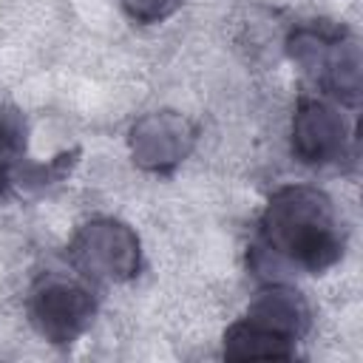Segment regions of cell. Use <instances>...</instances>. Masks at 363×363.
<instances>
[{
  "label": "cell",
  "mask_w": 363,
  "mask_h": 363,
  "mask_svg": "<svg viewBox=\"0 0 363 363\" xmlns=\"http://www.w3.org/2000/svg\"><path fill=\"white\" fill-rule=\"evenodd\" d=\"M346 119L323 99H303L292 116V153L298 162L323 167L335 164L346 153Z\"/></svg>",
  "instance_id": "8992f818"
},
{
  "label": "cell",
  "mask_w": 363,
  "mask_h": 363,
  "mask_svg": "<svg viewBox=\"0 0 363 363\" xmlns=\"http://www.w3.org/2000/svg\"><path fill=\"white\" fill-rule=\"evenodd\" d=\"M68 261L82 278L128 281L139 269V238L122 221L94 218L77 230Z\"/></svg>",
  "instance_id": "5b68a950"
},
{
  "label": "cell",
  "mask_w": 363,
  "mask_h": 363,
  "mask_svg": "<svg viewBox=\"0 0 363 363\" xmlns=\"http://www.w3.org/2000/svg\"><path fill=\"white\" fill-rule=\"evenodd\" d=\"M119 3H122V9L128 11L130 20L147 26V23H159L167 14H173L182 0H119Z\"/></svg>",
  "instance_id": "9c48e42d"
},
{
  "label": "cell",
  "mask_w": 363,
  "mask_h": 363,
  "mask_svg": "<svg viewBox=\"0 0 363 363\" xmlns=\"http://www.w3.org/2000/svg\"><path fill=\"white\" fill-rule=\"evenodd\" d=\"M23 153H26V125L17 113L0 111V196L17 187L23 179Z\"/></svg>",
  "instance_id": "ba28073f"
},
{
  "label": "cell",
  "mask_w": 363,
  "mask_h": 363,
  "mask_svg": "<svg viewBox=\"0 0 363 363\" xmlns=\"http://www.w3.org/2000/svg\"><path fill=\"white\" fill-rule=\"evenodd\" d=\"M289 57L335 99L357 105L360 99V51L357 40L335 23L301 26L289 37Z\"/></svg>",
  "instance_id": "3957f363"
},
{
  "label": "cell",
  "mask_w": 363,
  "mask_h": 363,
  "mask_svg": "<svg viewBox=\"0 0 363 363\" xmlns=\"http://www.w3.org/2000/svg\"><path fill=\"white\" fill-rule=\"evenodd\" d=\"M346 247L343 221L332 199L309 184H286L272 193L252 247V267L323 272L340 261Z\"/></svg>",
  "instance_id": "6da1fadb"
},
{
  "label": "cell",
  "mask_w": 363,
  "mask_h": 363,
  "mask_svg": "<svg viewBox=\"0 0 363 363\" xmlns=\"http://www.w3.org/2000/svg\"><path fill=\"white\" fill-rule=\"evenodd\" d=\"M196 139L193 125L173 111H156L142 116L130 128L133 162L153 173H170L190 153Z\"/></svg>",
  "instance_id": "52a82bcc"
},
{
  "label": "cell",
  "mask_w": 363,
  "mask_h": 363,
  "mask_svg": "<svg viewBox=\"0 0 363 363\" xmlns=\"http://www.w3.org/2000/svg\"><path fill=\"white\" fill-rule=\"evenodd\" d=\"M94 292L68 275L45 272L28 295V315L34 329L51 343H74L94 320Z\"/></svg>",
  "instance_id": "277c9868"
},
{
  "label": "cell",
  "mask_w": 363,
  "mask_h": 363,
  "mask_svg": "<svg viewBox=\"0 0 363 363\" xmlns=\"http://www.w3.org/2000/svg\"><path fill=\"white\" fill-rule=\"evenodd\" d=\"M309 318L312 312L301 292L284 284H272L250 303L247 315L224 332V357L286 360L295 354V343L309 329Z\"/></svg>",
  "instance_id": "7a4b0ae2"
}]
</instances>
